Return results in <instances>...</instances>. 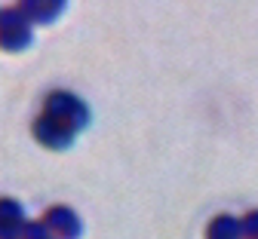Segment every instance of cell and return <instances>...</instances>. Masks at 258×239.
I'll return each mask as SVG.
<instances>
[{
  "mask_svg": "<svg viewBox=\"0 0 258 239\" xmlns=\"http://www.w3.org/2000/svg\"><path fill=\"white\" fill-rule=\"evenodd\" d=\"M43 224L49 227V233L55 239H80V233H83V224H80L77 212L68 209V206H52V209H46Z\"/></svg>",
  "mask_w": 258,
  "mask_h": 239,
  "instance_id": "277c9868",
  "label": "cell"
},
{
  "mask_svg": "<svg viewBox=\"0 0 258 239\" xmlns=\"http://www.w3.org/2000/svg\"><path fill=\"white\" fill-rule=\"evenodd\" d=\"M31 25L25 22V16L10 7V10H0V49L7 52H22L31 46Z\"/></svg>",
  "mask_w": 258,
  "mask_h": 239,
  "instance_id": "7a4b0ae2",
  "label": "cell"
},
{
  "mask_svg": "<svg viewBox=\"0 0 258 239\" xmlns=\"http://www.w3.org/2000/svg\"><path fill=\"white\" fill-rule=\"evenodd\" d=\"M206 239H246L243 236V221L234 215H218L206 227Z\"/></svg>",
  "mask_w": 258,
  "mask_h": 239,
  "instance_id": "52a82bcc",
  "label": "cell"
},
{
  "mask_svg": "<svg viewBox=\"0 0 258 239\" xmlns=\"http://www.w3.org/2000/svg\"><path fill=\"white\" fill-rule=\"evenodd\" d=\"M28 221H25V209L22 202L0 196V239H22Z\"/></svg>",
  "mask_w": 258,
  "mask_h": 239,
  "instance_id": "5b68a950",
  "label": "cell"
},
{
  "mask_svg": "<svg viewBox=\"0 0 258 239\" xmlns=\"http://www.w3.org/2000/svg\"><path fill=\"white\" fill-rule=\"evenodd\" d=\"M22 239H55V236L49 233V227H46L43 221H31V224L25 227V233H22Z\"/></svg>",
  "mask_w": 258,
  "mask_h": 239,
  "instance_id": "ba28073f",
  "label": "cell"
},
{
  "mask_svg": "<svg viewBox=\"0 0 258 239\" xmlns=\"http://www.w3.org/2000/svg\"><path fill=\"white\" fill-rule=\"evenodd\" d=\"M31 132H34V138L49 150H68L74 144V138H77V132L71 126H64L61 120H55L49 114H40L34 120V126H31Z\"/></svg>",
  "mask_w": 258,
  "mask_h": 239,
  "instance_id": "3957f363",
  "label": "cell"
},
{
  "mask_svg": "<svg viewBox=\"0 0 258 239\" xmlns=\"http://www.w3.org/2000/svg\"><path fill=\"white\" fill-rule=\"evenodd\" d=\"M240 221H243V236L246 239H258V212H249Z\"/></svg>",
  "mask_w": 258,
  "mask_h": 239,
  "instance_id": "9c48e42d",
  "label": "cell"
},
{
  "mask_svg": "<svg viewBox=\"0 0 258 239\" xmlns=\"http://www.w3.org/2000/svg\"><path fill=\"white\" fill-rule=\"evenodd\" d=\"M43 105H46L43 114L61 120L64 126H71L74 132H80V129L89 126V108H86V101L77 98L74 92H49Z\"/></svg>",
  "mask_w": 258,
  "mask_h": 239,
  "instance_id": "6da1fadb",
  "label": "cell"
},
{
  "mask_svg": "<svg viewBox=\"0 0 258 239\" xmlns=\"http://www.w3.org/2000/svg\"><path fill=\"white\" fill-rule=\"evenodd\" d=\"M16 10L25 16V22L28 25H43V22H52L61 10H64V4L61 0H22V4H16Z\"/></svg>",
  "mask_w": 258,
  "mask_h": 239,
  "instance_id": "8992f818",
  "label": "cell"
}]
</instances>
